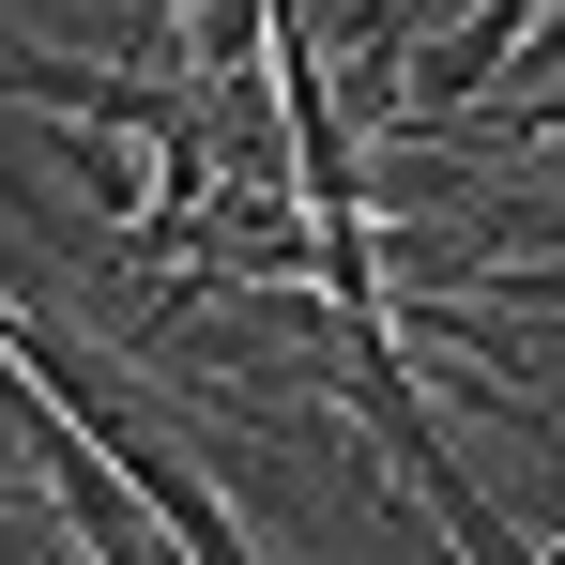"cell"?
I'll use <instances>...</instances> for the list:
<instances>
[{"mask_svg": "<svg viewBox=\"0 0 565 565\" xmlns=\"http://www.w3.org/2000/svg\"><path fill=\"white\" fill-rule=\"evenodd\" d=\"M535 62H551V77H535V93H565V15H551V31H535Z\"/></svg>", "mask_w": 565, "mask_h": 565, "instance_id": "cell-1", "label": "cell"}]
</instances>
